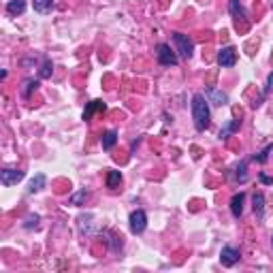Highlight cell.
I'll list each match as a JSON object with an SVG mask.
<instances>
[{
	"label": "cell",
	"instance_id": "cell-1",
	"mask_svg": "<svg viewBox=\"0 0 273 273\" xmlns=\"http://www.w3.org/2000/svg\"><path fill=\"white\" fill-rule=\"evenodd\" d=\"M207 103H209L207 96L201 92H196L192 96V120H194L196 130H201V133H203L205 128H209V124H211V111H209Z\"/></svg>",
	"mask_w": 273,
	"mask_h": 273
},
{
	"label": "cell",
	"instance_id": "cell-2",
	"mask_svg": "<svg viewBox=\"0 0 273 273\" xmlns=\"http://www.w3.org/2000/svg\"><path fill=\"white\" fill-rule=\"evenodd\" d=\"M173 43H175V47H177V52H180V58H182V60H190V58H192V54H194V43H192V39H190L188 34H184V32H173Z\"/></svg>",
	"mask_w": 273,
	"mask_h": 273
},
{
	"label": "cell",
	"instance_id": "cell-3",
	"mask_svg": "<svg viewBox=\"0 0 273 273\" xmlns=\"http://www.w3.org/2000/svg\"><path fill=\"white\" fill-rule=\"evenodd\" d=\"M156 58H158V64H162V66H177L180 64V58H177V54L171 49L169 43H158L156 45Z\"/></svg>",
	"mask_w": 273,
	"mask_h": 273
},
{
	"label": "cell",
	"instance_id": "cell-4",
	"mask_svg": "<svg viewBox=\"0 0 273 273\" xmlns=\"http://www.w3.org/2000/svg\"><path fill=\"white\" fill-rule=\"evenodd\" d=\"M128 229L133 235H141L145 229H147V213L143 209H135V211H130V216H128Z\"/></svg>",
	"mask_w": 273,
	"mask_h": 273
},
{
	"label": "cell",
	"instance_id": "cell-5",
	"mask_svg": "<svg viewBox=\"0 0 273 273\" xmlns=\"http://www.w3.org/2000/svg\"><path fill=\"white\" fill-rule=\"evenodd\" d=\"M239 258H241V252L237 250V247L233 245H224L222 247V252H220V263L224 267H235L237 263H239Z\"/></svg>",
	"mask_w": 273,
	"mask_h": 273
},
{
	"label": "cell",
	"instance_id": "cell-6",
	"mask_svg": "<svg viewBox=\"0 0 273 273\" xmlns=\"http://www.w3.org/2000/svg\"><path fill=\"white\" fill-rule=\"evenodd\" d=\"M229 13H231V17H233L237 28H239V23H243L245 17H247V11L241 5V0H229Z\"/></svg>",
	"mask_w": 273,
	"mask_h": 273
},
{
	"label": "cell",
	"instance_id": "cell-7",
	"mask_svg": "<svg viewBox=\"0 0 273 273\" xmlns=\"http://www.w3.org/2000/svg\"><path fill=\"white\" fill-rule=\"evenodd\" d=\"M23 171H19V169H3L0 171V184L3 186H15V184H19L21 180H23Z\"/></svg>",
	"mask_w": 273,
	"mask_h": 273
},
{
	"label": "cell",
	"instance_id": "cell-8",
	"mask_svg": "<svg viewBox=\"0 0 273 273\" xmlns=\"http://www.w3.org/2000/svg\"><path fill=\"white\" fill-rule=\"evenodd\" d=\"M218 64L222 68H233L237 64V49H235V47H224V49H220Z\"/></svg>",
	"mask_w": 273,
	"mask_h": 273
},
{
	"label": "cell",
	"instance_id": "cell-9",
	"mask_svg": "<svg viewBox=\"0 0 273 273\" xmlns=\"http://www.w3.org/2000/svg\"><path fill=\"white\" fill-rule=\"evenodd\" d=\"M205 96H207L209 103L218 105V107H222V105H227V103H229L227 92H222V90H218V88H207V90H205Z\"/></svg>",
	"mask_w": 273,
	"mask_h": 273
},
{
	"label": "cell",
	"instance_id": "cell-10",
	"mask_svg": "<svg viewBox=\"0 0 273 273\" xmlns=\"http://www.w3.org/2000/svg\"><path fill=\"white\" fill-rule=\"evenodd\" d=\"M243 203H245V192H237V194L231 198V213H233V218H235V220H239V218H241V213H243Z\"/></svg>",
	"mask_w": 273,
	"mask_h": 273
},
{
	"label": "cell",
	"instance_id": "cell-11",
	"mask_svg": "<svg viewBox=\"0 0 273 273\" xmlns=\"http://www.w3.org/2000/svg\"><path fill=\"white\" fill-rule=\"evenodd\" d=\"M107 239H105V243L111 247L113 252H120L122 250V245H124V241H122V235H117V233H113V231H105L103 233Z\"/></svg>",
	"mask_w": 273,
	"mask_h": 273
},
{
	"label": "cell",
	"instance_id": "cell-12",
	"mask_svg": "<svg viewBox=\"0 0 273 273\" xmlns=\"http://www.w3.org/2000/svg\"><path fill=\"white\" fill-rule=\"evenodd\" d=\"M105 109H107V105H105L103 101H90V103H88V107L84 109V122H90L94 113L105 111Z\"/></svg>",
	"mask_w": 273,
	"mask_h": 273
},
{
	"label": "cell",
	"instance_id": "cell-13",
	"mask_svg": "<svg viewBox=\"0 0 273 273\" xmlns=\"http://www.w3.org/2000/svg\"><path fill=\"white\" fill-rule=\"evenodd\" d=\"M252 207H254V213L258 220L265 218V194L263 192H254L252 196Z\"/></svg>",
	"mask_w": 273,
	"mask_h": 273
},
{
	"label": "cell",
	"instance_id": "cell-14",
	"mask_svg": "<svg viewBox=\"0 0 273 273\" xmlns=\"http://www.w3.org/2000/svg\"><path fill=\"white\" fill-rule=\"evenodd\" d=\"M115 143H117V130H107V133H103V137H101V145H103V150H113L115 147Z\"/></svg>",
	"mask_w": 273,
	"mask_h": 273
},
{
	"label": "cell",
	"instance_id": "cell-15",
	"mask_svg": "<svg viewBox=\"0 0 273 273\" xmlns=\"http://www.w3.org/2000/svg\"><path fill=\"white\" fill-rule=\"evenodd\" d=\"M23 11H26V0H9L7 3V13L9 15L17 17V15L23 13Z\"/></svg>",
	"mask_w": 273,
	"mask_h": 273
},
{
	"label": "cell",
	"instance_id": "cell-16",
	"mask_svg": "<svg viewBox=\"0 0 273 273\" xmlns=\"http://www.w3.org/2000/svg\"><path fill=\"white\" fill-rule=\"evenodd\" d=\"M45 184H47V177L43 173H37L28 184V194H34V192H39V190H43Z\"/></svg>",
	"mask_w": 273,
	"mask_h": 273
},
{
	"label": "cell",
	"instance_id": "cell-17",
	"mask_svg": "<svg viewBox=\"0 0 273 273\" xmlns=\"http://www.w3.org/2000/svg\"><path fill=\"white\" fill-rule=\"evenodd\" d=\"M32 7L39 15H47L54 11V0H32Z\"/></svg>",
	"mask_w": 273,
	"mask_h": 273
},
{
	"label": "cell",
	"instance_id": "cell-18",
	"mask_svg": "<svg viewBox=\"0 0 273 273\" xmlns=\"http://www.w3.org/2000/svg\"><path fill=\"white\" fill-rule=\"evenodd\" d=\"M122 173L120 171H107V188H111V190H115V188H120V184H122Z\"/></svg>",
	"mask_w": 273,
	"mask_h": 273
},
{
	"label": "cell",
	"instance_id": "cell-19",
	"mask_svg": "<svg viewBox=\"0 0 273 273\" xmlns=\"http://www.w3.org/2000/svg\"><path fill=\"white\" fill-rule=\"evenodd\" d=\"M239 128H241V120H231L227 126L220 130V139H229V137H231L233 133H237Z\"/></svg>",
	"mask_w": 273,
	"mask_h": 273
},
{
	"label": "cell",
	"instance_id": "cell-20",
	"mask_svg": "<svg viewBox=\"0 0 273 273\" xmlns=\"http://www.w3.org/2000/svg\"><path fill=\"white\" fill-rule=\"evenodd\" d=\"M88 198H90V192L84 188V190H79V192H75L73 196L68 198V205H77V207H79V205H86Z\"/></svg>",
	"mask_w": 273,
	"mask_h": 273
},
{
	"label": "cell",
	"instance_id": "cell-21",
	"mask_svg": "<svg viewBox=\"0 0 273 273\" xmlns=\"http://www.w3.org/2000/svg\"><path fill=\"white\" fill-rule=\"evenodd\" d=\"M235 180L239 182V184H245L247 182V160H241L235 167Z\"/></svg>",
	"mask_w": 273,
	"mask_h": 273
},
{
	"label": "cell",
	"instance_id": "cell-22",
	"mask_svg": "<svg viewBox=\"0 0 273 273\" xmlns=\"http://www.w3.org/2000/svg\"><path fill=\"white\" fill-rule=\"evenodd\" d=\"M92 218H94L92 213H88V216H79V220H77L79 222V231L84 233V235H90L92 233Z\"/></svg>",
	"mask_w": 273,
	"mask_h": 273
},
{
	"label": "cell",
	"instance_id": "cell-23",
	"mask_svg": "<svg viewBox=\"0 0 273 273\" xmlns=\"http://www.w3.org/2000/svg\"><path fill=\"white\" fill-rule=\"evenodd\" d=\"M37 88H39V79H26V81H23V86H21V96L28 98Z\"/></svg>",
	"mask_w": 273,
	"mask_h": 273
},
{
	"label": "cell",
	"instance_id": "cell-24",
	"mask_svg": "<svg viewBox=\"0 0 273 273\" xmlns=\"http://www.w3.org/2000/svg\"><path fill=\"white\" fill-rule=\"evenodd\" d=\"M52 70H54L52 60H49V58H43V66H41V70H39V77H41V79L52 77Z\"/></svg>",
	"mask_w": 273,
	"mask_h": 273
},
{
	"label": "cell",
	"instance_id": "cell-25",
	"mask_svg": "<svg viewBox=\"0 0 273 273\" xmlns=\"http://www.w3.org/2000/svg\"><path fill=\"white\" fill-rule=\"evenodd\" d=\"M273 152V145H267L263 152H258V154H254V160L256 162H260V164H265L267 160H269V154Z\"/></svg>",
	"mask_w": 273,
	"mask_h": 273
},
{
	"label": "cell",
	"instance_id": "cell-26",
	"mask_svg": "<svg viewBox=\"0 0 273 273\" xmlns=\"http://www.w3.org/2000/svg\"><path fill=\"white\" fill-rule=\"evenodd\" d=\"M39 216H28V220H26V224H23V227H26V229H32V227H37V224H39Z\"/></svg>",
	"mask_w": 273,
	"mask_h": 273
},
{
	"label": "cell",
	"instance_id": "cell-27",
	"mask_svg": "<svg viewBox=\"0 0 273 273\" xmlns=\"http://www.w3.org/2000/svg\"><path fill=\"white\" fill-rule=\"evenodd\" d=\"M258 180L263 182L265 186H273V177H271V175H267V173H260V175H258Z\"/></svg>",
	"mask_w": 273,
	"mask_h": 273
},
{
	"label": "cell",
	"instance_id": "cell-28",
	"mask_svg": "<svg viewBox=\"0 0 273 273\" xmlns=\"http://www.w3.org/2000/svg\"><path fill=\"white\" fill-rule=\"evenodd\" d=\"M269 92H273V73L267 77V88H265V94H269Z\"/></svg>",
	"mask_w": 273,
	"mask_h": 273
},
{
	"label": "cell",
	"instance_id": "cell-29",
	"mask_svg": "<svg viewBox=\"0 0 273 273\" xmlns=\"http://www.w3.org/2000/svg\"><path fill=\"white\" fill-rule=\"evenodd\" d=\"M271 241H273V237H271Z\"/></svg>",
	"mask_w": 273,
	"mask_h": 273
}]
</instances>
